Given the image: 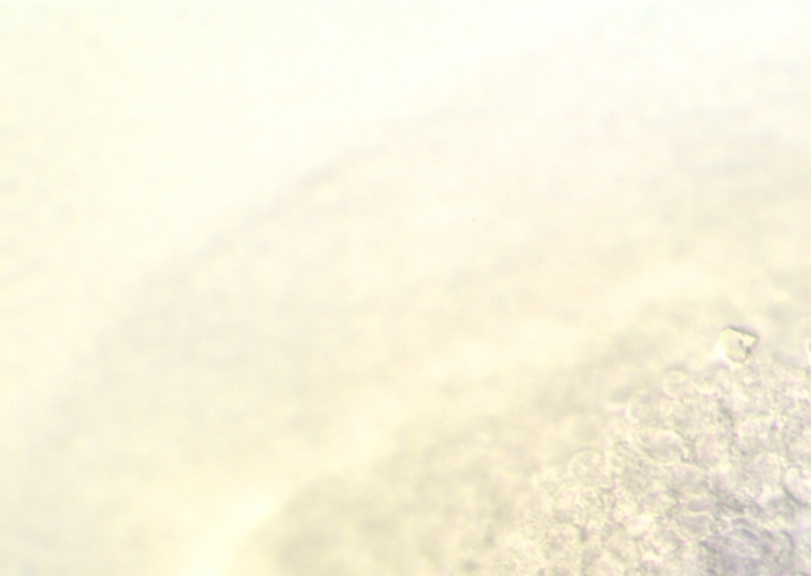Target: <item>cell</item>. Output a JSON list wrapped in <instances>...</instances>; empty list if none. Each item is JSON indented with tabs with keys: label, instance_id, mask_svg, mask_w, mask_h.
Listing matches in <instances>:
<instances>
[{
	"label": "cell",
	"instance_id": "5",
	"mask_svg": "<svg viewBox=\"0 0 811 576\" xmlns=\"http://www.w3.org/2000/svg\"><path fill=\"white\" fill-rule=\"evenodd\" d=\"M582 529L575 524H553L539 542L545 564L556 561L580 562Z\"/></svg>",
	"mask_w": 811,
	"mask_h": 576
},
{
	"label": "cell",
	"instance_id": "2",
	"mask_svg": "<svg viewBox=\"0 0 811 576\" xmlns=\"http://www.w3.org/2000/svg\"><path fill=\"white\" fill-rule=\"evenodd\" d=\"M518 537L539 543L555 524L552 501L539 489L531 488L518 502Z\"/></svg>",
	"mask_w": 811,
	"mask_h": 576
},
{
	"label": "cell",
	"instance_id": "4",
	"mask_svg": "<svg viewBox=\"0 0 811 576\" xmlns=\"http://www.w3.org/2000/svg\"><path fill=\"white\" fill-rule=\"evenodd\" d=\"M615 489H580L575 504V526L582 531L599 532L609 520Z\"/></svg>",
	"mask_w": 811,
	"mask_h": 576
},
{
	"label": "cell",
	"instance_id": "8",
	"mask_svg": "<svg viewBox=\"0 0 811 576\" xmlns=\"http://www.w3.org/2000/svg\"><path fill=\"white\" fill-rule=\"evenodd\" d=\"M571 475H569L568 467H549L544 469L533 478V488L539 489L545 496L552 499L553 496L563 491L572 485Z\"/></svg>",
	"mask_w": 811,
	"mask_h": 576
},
{
	"label": "cell",
	"instance_id": "3",
	"mask_svg": "<svg viewBox=\"0 0 811 576\" xmlns=\"http://www.w3.org/2000/svg\"><path fill=\"white\" fill-rule=\"evenodd\" d=\"M569 475L580 489H612L614 478L607 453L582 450L569 461Z\"/></svg>",
	"mask_w": 811,
	"mask_h": 576
},
{
	"label": "cell",
	"instance_id": "6",
	"mask_svg": "<svg viewBox=\"0 0 811 576\" xmlns=\"http://www.w3.org/2000/svg\"><path fill=\"white\" fill-rule=\"evenodd\" d=\"M580 576H625V567L602 550L598 532L583 540L579 562Z\"/></svg>",
	"mask_w": 811,
	"mask_h": 576
},
{
	"label": "cell",
	"instance_id": "1",
	"mask_svg": "<svg viewBox=\"0 0 811 576\" xmlns=\"http://www.w3.org/2000/svg\"><path fill=\"white\" fill-rule=\"evenodd\" d=\"M544 567L545 559L539 543L518 537L498 551L490 564L488 576H534Z\"/></svg>",
	"mask_w": 811,
	"mask_h": 576
},
{
	"label": "cell",
	"instance_id": "7",
	"mask_svg": "<svg viewBox=\"0 0 811 576\" xmlns=\"http://www.w3.org/2000/svg\"><path fill=\"white\" fill-rule=\"evenodd\" d=\"M602 550L614 558L623 567H631L636 562V543L631 539V532L615 521L607 520L598 532Z\"/></svg>",
	"mask_w": 811,
	"mask_h": 576
}]
</instances>
